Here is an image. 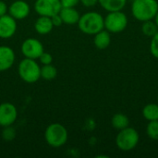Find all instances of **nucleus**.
Wrapping results in <instances>:
<instances>
[{"label":"nucleus","mask_w":158,"mask_h":158,"mask_svg":"<svg viewBox=\"0 0 158 158\" xmlns=\"http://www.w3.org/2000/svg\"><path fill=\"white\" fill-rule=\"evenodd\" d=\"M69 133L65 126L59 123L50 124L44 131V139L48 145L54 148H58L67 143Z\"/></svg>","instance_id":"20e7f679"},{"label":"nucleus","mask_w":158,"mask_h":158,"mask_svg":"<svg viewBox=\"0 0 158 158\" xmlns=\"http://www.w3.org/2000/svg\"><path fill=\"white\" fill-rule=\"evenodd\" d=\"M53 28H54V25L50 17L40 16L34 23L35 31L41 35L48 34L49 32L52 31Z\"/></svg>","instance_id":"4468645a"},{"label":"nucleus","mask_w":158,"mask_h":158,"mask_svg":"<svg viewBox=\"0 0 158 158\" xmlns=\"http://www.w3.org/2000/svg\"><path fill=\"white\" fill-rule=\"evenodd\" d=\"M139 133L138 131L131 127H127L119 131L116 138L117 146L124 152H129L133 150L139 143Z\"/></svg>","instance_id":"39448f33"},{"label":"nucleus","mask_w":158,"mask_h":158,"mask_svg":"<svg viewBox=\"0 0 158 158\" xmlns=\"http://www.w3.org/2000/svg\"><path fill=\"white\" fill-rule=\"evenodd\" d=\"M77 24L80 31L88 35H94L105 28L103 16L94 11H90L81 15Z\"/></svg>","instance_id":"f257e3e1"},{"label":"nucleus","mask_w":158,"mask_h":158,"mask_svg":"<svg viewBox=\"0 0 158 158\" xmlns=\"http://www.w3.org/2000/svg\"><path fill=\"white\" fill-rule=\"evenodd\" d=\"M146 133L148 137L152 140H158V119L149 121L146 127Z\"/></svg>","instance_id":"412c9836"},{"label":"nucleus","mask_w":158,"mask_h":158,"mask_svg":"<svg viewBox=\"0 0 158 158\" xmlns=\"http://www.w3.org/2000/svg\"><path fill=\"white\" fill-rule=\"evenodd\" d=\"M143 116L148 121L158 119V105L148 104L143 109Z\"/></svg>","instance_id":"a211bd4d"},{"label":"nucleus","mask_w":158,"mask_h":158,"mask_svg":"<svg viewBox=\"0 0 158 158\" xmlns=\"http://www.w3.org/2000/svg\"><path fill=\"white\" fill-rule=\"evenodd\" d=\"M62 6L60 0H36L34 3V10L40 16L52 17L58 14Z\"/></svg>","instance_id":"0eeeda50"},{"label":"nucleus","mask_w":158,"mask_h":158,"mask_svg":"<svg viewBox=\"0 0 158 158\" xmlns=\"http://www.w3.org/2000/svg\"><path fill=\"white\" fill-rule=\"evenodd\" d=\"M155 22H156V24L157 25V27H158V10H157V12H156V16H155Z\"/></svg>","instance_id":"c85d7f7f"},{"label":"nucleus","mask_w":158,"mask_h":158,"mask_svg":"<svg viewBox=\"0 0 158 158\" xmlns=\"http://www.w3.org/2000/svg\"><path fill=\"white\" fill-rule=\"evenodd\" d=\"M62 7H75L79 3L80 0H60Z\"/></svg>","instance_id":"393cba45"},{"label":"nucleus","mask_w":158,"mask_h":158,"mask_svg":"<svg viewBox=\"0 0 158 158\" xmlns=\"http://www.w3.org/2000/svg\"><path fill=\"white\" fill-rule=\"evenodd\" d=\"M7 11H8L7 5L6 4V2H5V1L0 0V17H1V16L6 15Z\"/></svg>","instance_id":"cd10ccee"},{"label":"nucleus","mask_w":158,"mask_h":158,"mask_svg":"<svg viewBox=\"0 0 158 158\" xmlns=\"http://www.w3.org/2000/svg\"><path fill=\"white\" fill-rule=\"evenodd\" d=\"M150 51H151V54L158 59V31L156 32V34H155L152 37V41L150 44Z\"/></svg>","instance_id":"5701e85b"},{"label":"nucleus","mask_w":158,"mask_h":158,"mask_svg":"<svg viewBox=\"0 0 158 158\" xmlns=\"http://www.w3.org/2000/svg\"><path fill=\"white\" fill-rule=\"evenodd\" d=\"M31 12L29 4L24 0H16L8 6V14L16 20L26 19Z\"/></svg>","instance_id":"9b49d317"},{"label":"nucleus","mask_w":158,"mask_h":158,"mask_svg":"<svg viewBox=\"0 0 158 158\" xmlns=\"http://www.w3.org/2000/svg\"><path fill=\"white\" fill-rule=\"evenodd\" d=\"M51 19H52L54 27H59L63 24V20H62L61 17L59 16V14H56V15L52 16Z\"/></svg>","instance_id":"a878e982"},{"label":"nucleus","mask_w":158,"mask_h":158,"mask_svg":"<svg viewBox=\"0 0 158 158\" xmlns=\"http://www.w3.org/2000/svg\"><path fill=\"white\" fill-rule=\"evenodd\" d=\"M111 43V36L109 31L102 30L96 34H94V44L97 49L104 50L106 49Z\"/></svg>","instance_id":"2eb2a0df"},{"label":"nucleus","mask_w":158,"mask_h":158,"mask_svg":"<svg viewBox=\"0 0 158 158\" xmlns=\"http://www.w3.org/2000/svg\"><path fill=\"white\" fill-rule=\"evenodd\" d=\"M15 137H16V131L14 128H12L11 126L4 127V130L2 131V138L5 141L10 142V141L14 140Z\"/></svg>","instance_id":"4be33fe9"},{"label":"nucleus","mask_w":158,"mask_h":158,"mask_svg":"<svg viewBox=\"0 0 158 158\" xmlns=\"http://www.w3.org/2000/svg\"><path fill=\"white\" fill-rule=\"evenodd\" d=\"M105 28L107 31L113 33H118L123 31L128 26V17L121 10L108 12L106 18H104Z\"/></svg>","instance_id":"423d86ee"},{"label":"nucleus","mask_w":158,"mask_h":158,"mask_svg":"<svg viewBox=\"0 0 158 158\" xmlns=\"http://www.w3.org/2000/svg\"><path fill=\"white\" fill-rule=\"evenodd\" d=\"M40 60V62L43 64V65H48V64H52V61H53V56L50 53L48 52H43V54L39 56L38 58Z\"/></svg>","instance_id":"b1692460"},{"label":"nucleus","mask_w":158,"mask_h":158,"mask_svg":"<svg viewBox=\"0 0 158 158\" xmlns=\"http://www.w3.org/2000/svg\"><path fill=\"white\" fill-rule=\"evenodd\" d=\"M21 53L27 58L38 59L39 56L43 54L44 45L36 38H27L23 41L21 44Z\"/></svg>","instance_id":"6e6552de"},{"label":"nucleus","mask_w":158,"mask_h":158,"mask_svg":"<svg viewBox=\"0 0 158 158\" xmlns=\"http://www.w3.org/2000/svg\"><path fill=\"white\" fill-rule=\"evenodd\" d=\"M80 2L86 7H92L98 3V0H80Z\"/></svg>","instance_id":"bb28decb"},{"label":"nucleus","mask_w":158,"mask_h":158,"mask_svg":"<svg viewBox=\"0 0 158 158\" xmlns=\"http://www.w3.org/2000/svg\"><path fill=\"white\" fill-rule=\"evenodd\" d=\"M142 31L146 36L153 37L155 34H156V32L158 31L157 25L156 24L155 21H153V19L143 21V24L142 26Z\"/></svg>","instance_id":"aec40b11"},{"label":"nucleus","mask_w":158,"mask_h":158,"mask_svg":"<svg viewBox=\"0 0 158 158\" xmlns=\"http://www.w3.org/2000/svg\"><path fill=\"white\" fill-rule=\"evenodd\" d=\"M111 124H112V127L114 129H116L118 131H121V130L129 127L130 119L126 115H124L122 113H118L112 117Z\"/></svg>","instance_id":"f3484780"},{"label":"nucleus","mask_w":158,"mask_h":158,"mask_svg":"<svg viewBox=\"0 0 158 158\" xmlns=\"http://www.w3.org/2000/svg\"><path fill=\"white\" fill-rule=\"evenodd\" d=\"M127 0H98L101 6L108 12L122 10Z\"/></svg>","instance_id":"dca6fc26"},{"label":"nucleus","mask_w":158,"mask_h":158,"mask_svg":"<svg viewBox=\"0 0 158 158\" xmlns=\"http://www.w3.org/2000/svg\"><path fill=\"white\" fill-rule=\"evenodd\" d=\"M19 78L27 83H34L41 79V67L35 59L25 57L18 67Z\"/></svg>","instance_id":"7ed1b4c3"},{"label":"nucleus","mask_w":158,"mask_h":158,"mask_svg":"<svg viewBox=\"0 0 158 158\" xmlns=\"http://www.w3.org/2000/svg\"><path fill=\"white\" fill-rule=\"evenodd\" d=\"M57 75V69L52 64L44 65L41 68V78L45 81H52Z\"/></svg>","instance_id":"6ab92c4d"},{"label":"nucleus","mask_w":158,"mask_h":158,"mask_svg":"<svg viewBox=\"0 0 158 158\" xmlns=\"http://www.w3.org/2000/svg\"><path fill=\"white\" fill-rule=\"evenodd\" d=\"M59 16L61 17L63 23L68 25L77 24L80 19V13L75 7H62L59 11Z\"/></svg>","instance_id":"ddd939ff"},{"label":"nucleus","mask_w":158,"mask_h":158,"mask_svg":"<svg viewBox=\"0 0 158 158\" xmlns=\"http://www.w3.org/2000/svg\"><path fill=\"white\" fill-rule=\"evenodd\" d=\"M158 10L156 0H133L131 12L133 17L139 21H147L155 18Z\"/></svg>","instance_id":"f03ea898"},{"label":"nucleus","mask_w":158,"mask_h":158,"mask_svg":"<svg viewBox=\"0 0 158 158\" xmlns=\"http://www.w3.org/2000/svg\"><path fill=\"white\" fill-rule=\"evenodd\" d=\"M18 118V109L15 105L5 102L0 104V126H12Z\"/></svg>","instance_id":"1a4fd4ad"},{"label":"nucleus","mask_w":158,"mask_h":158,"mask_svg":"<svg viewBox=\"0 0 158 158\" xmlns=\"http://www.w3.org/2000/svg\"><path fill=\"white\" fill-rule=\"evenodd\" d=\"M17 31V20L9 14L0 17V38H11Z\"/></svg>","instance_id":"9d476101"},{"label":"nucleus","mask_w":158,"mask_h":158,"mask_svg":"<svg viewBox=\"0 0 158 158\" xmlns=\"http://www.w3.org/2000/svg\"><path fill=\"white\" fill-rule=\"evenodd\" d=\"M16 59L13 49L7 45H0V72L8 70Z\"/></svg>","instance_id":"f8f14e48"}]
</instances>
